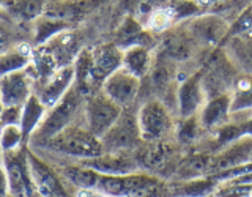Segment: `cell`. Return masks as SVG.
Listing matches in <instances>:
<instances>
[{
	"label": "cell",
	"mask_w": 252,
	"mask_h": 197,
	"mask_svg": "<svg viewBox=\"0 0 252 197\" xmlns=\"http://www.w3.org/2000/svg\"><path fill=\"white\" fill-rule=\"evenodd\" d=\"M27 150L29 145H24L21 148L0 153V161L6 173L11 197H33V194H36L30 178Z\"/></svg>",
	"instance_id": "obj_4"
},
{
	"label": "cell",
	"mask_w": 252,
	"mask_h": 197,
	"mask_svg": "<svg viewBox=\"0 0 252 197\" xmlns=\"http://www.w3.org/2000/svg\"><path fill=\"white\" fill-rule=\"evenodd\" d=\"M10 196V188H8V178L5 169L2 165V161H0V197H8Z\"/></svg>",
	"instance_id": "obj_29"
},
{
	"label": "cell",
	"mask_w": 252,
	"mask_h": 197,
	"mask_svg": "<svg viewBox=\"0 0 252 197\" xmlns=\"http://www.w3.org/2000/svg\"><path fill=\"white\" fill-rule=\"evenodd\" d=\"M122 62L123 51L117 44H102L90 51V87L101 89L102 82L122 66Z\"/></svg>",
	"instance_id": "obj_12"
},
{
	"label": "cell",
	"mask_w": 252,
	"mask_h": 197,
	"mask_svg": "<svg viewBox=\"0 0 252 197\" xmlns=\"http://www.w3.org/2000/svg\"><path fill=\"white\" fill-rule=\"evenodd\" d=\"M16 26L18 24H14L13 21L0 19V54L10 51L11 47L22 41V39H19V33Z\"/></svg>",
	"instance_id": "obj_27"
},
{
	"label": "cell",
	"mask_w": 252,
	"mask_h": 197,
	"mask_svg": "<svg viewBox=\"0 0 252 197\" xmlns=\"http://www.w3.org/2000/svg\"><path fill=\"white\" fill-rule=\"evenodd\" d=\"M252 109V79L243 77L235 85V97L230 104V110Z\"/></svg>",
	"instance_id": "obj_26"
},
{
	"label": "cell",
	"mask_w": 252,
	"mask_h": 197,
	"mask_svg": "<svg viewBox=\"0 0 252 197\" xmlns=\"http://www.w3.org/2000/svg\"><path fill=\"white\" fill-rule=\"evenodd\" d=\"M46 112H47V107L38 99V97L35 93H32L30 98L24 102L22 110H21L19 126H21L22 136H24V139H26L27 144L32 137V134L35 132L38 125L41 123V120L44 118Z\"/></svg>",
	"instance_id": "obj_18"
},
{
	"label": "cell",
	"mask_w": 252,
	"mask_h": 197,
	"mask_svg": "<svg viewBox=\"0 0 252 197\" xmlns=\"http://www.w3.org/2000/svg\"><path fill=\"white\" fill-rule=\"evenodd\" d=\"M36 49L44 52L54 62L57 69L63 66H69L74 65L79 54L82 52L81 36L73 29H66L49 38L41 46H36Z\"/></svg>",
	"instance_id": "obj_6"
},
{
	"label": "cell",
	"mask_w": 252,
	"mask_h": 197,
	"mask_svg": "<svg viewBox=\"0 0 252 197\" xmlns=\"http://www.w3.org/2000/svg\"><path fill=\"white\" fill-rule=\"evenodd\" d=\"M137 125L140 137L147 140L161 139L172 126L169 110L158 99L147 101L137 112Z\"/></svg>",
	"instance_id": "obj_11"
},
{
	"label": "cell",
	"mask_w": 252,
	"mask_h": 197,
	"mask_svg": "<svg viewBox=\"0 0 252 197\" xmlns=\"http://www.w3.org/2000/svg\"><path fill=\"white\" fill-rule=\"evenodd\" d=\"M66 29H73V24L43 14L41 18H38L33 22V30H32V38H33L35 47L41 46L49 38H52L54 35H57V33H60V32L66 30Z\"/></svg>",
	"instance_id": "obj_20"
},
{
	"label": "cell",
	"mask_w": 252,
	"mask_h": 197,
	"mask_svg": "<svg viewBox=\"0 0 252 197\" xmlns=\"http://www.w3.org/2000/svg\"><path fill=\"white\" fill-rule=\"evenodd\" d=\"M230 97L228 95H218L216 98H213L207 106H205L203 112H202V125L210 128V126H215L220 123L224 118L228 115V110H230Z\"/></svg>",
	"instance_id": "obj_22"
},
{
	"label": "cell",
	"mask_w": 252,
	"mask_h": 197,
	"mask_svg": "<svg viewBox=\"0 0 252 197\" xmlns=\"http://www.w3.org/2000/svg\"><path fill=\"white\" fill-rule=\"evenodd\" d=\"M79 197H112V196H107L104 193L94 191V189H81V193H79Z\"/></svg>",
	"instance_id": "obj_30"
},
{
	"label": "cell",
	"mask_w": 252,
	"mask_h": 197,
	"mask_svg": "<svg viewBox=\"0 0 252 197\" xmlns=\"http://www.w3.org/2000/svg\"><path fill=\"white\" fill-rule=\"evenodd\" d=\"M137 137H140L137 115L122 114L117 118V122L106 131L101 137V145L104 153H123L128 148L134 147Z\"/></svg>",
	"instance_id": "obj_7"
},
{
	"label": "cell",
	"mask_w": 252,
	"mask_h": 197,
	"mask_svg": "<svg viewBox=\"0 0 252 197\" xmlns=\"http://www.w3.org/2000/svg\"><path fill=\"white\" fill-rule=\"evenodd\" d=\"M228 51L233 52V60H236L238 65L252 73V38L233 36L228 43Z\"/></svg>",
	"instance_id": "obj_23"
},
{
	"label": "cell",
	"mask_w": 252,
	"mask_h": 197,
	"mask_svg": "<svg viewBox=\"0 0 252 197\" xmlns=\"http://www.w3.org/2000/svg\"><path fill=\"white\" fill-rule=\"evenodd\" d=\"M49 0H3V8L14 24H33L46 11Z\"/></svg>",
	"instance_id": "obj_16"
},
{
	"label": "cell",
	"mask_w": 252,
	"mask_h": 197,
	"mask_svg": "<svg viewBox=\"0 0 252 197\" xmlns=\"http://www.w3.org/2000/svg\"><path fill=\"white\" fill-rule=\"evenodd\" d=\"M122 107L107 98L104 93L93 92L87 95L82 109V122L92 134L96 137H102L106 131L112 126L122 114Z\"/></svg>",
	"instance_id": "obj_3"
},
{
	"label": "cell",
	"mask_w": 252,
	"mask_h": 197,
	"mask_svg": "<svg viewBox=\"0 0 252 197\" xmlns=\"http://www.w3.org/2000/svg\"><path fill=\"white\" fill-rule=\"evenodd\" d=\"M249 193H251L249 188H230L219 193L218 197H249Z\"/></svg>",
	"instance_id": "obj_28"
},
{
	"label": "cell",
	"mask_w": 252,
	"mask_h": 197,
	"mask_svg": "<svg viewBox=\"0 0 252 197\" xmlns=\"http://www.w3.org/2000/svg\"><path fill=\"white\" fill-rule=\"evenodd\" d=\"M84 101L85 95L76 85L71 87L57 104L47 109L41 123L38 125L35 132L32 134L29 147H36L43 144V142L49 140L62 130H65L68 125L79 120V115H82Z\"/></svg>",
	"instance_id": "obj_2"
},
{
	"label": "cell",
	"mask_w": 252,
	"mask_h": 197,
	"mask_svg": "<svg viewBox=\"0 0 252 197\" xmlns=\"http://www.w3.org/2000/svg\"><path fill=\"white\" fill-rule=\"evenodd\" d=\"M101 92L122 109L131 106L140 92V79L120 66L101 85Z\"/></svg>",
	"instance_id": "obj_10"
},
{
	"label": "cell",
	"mask_w": 252,
	"mask_h": 197,
	"mask_svg": "<svg viewBox=\"0 0 252 197\" xmlns=\"http://www.w3.org/2000/svg\"><path fill=\"white\" fill-rule=\"evenodd\" d=\"M0 19H8V21H11L10 18H8V14H6L5 8H3V0H0Z\"/></svg>",
	"instance_id": "obj_31"
},
{
	"label": "cell",
	"mask_w": 252,
	"mask_h": 197,
	"mask_svg": "<svg viewBox=\"0 0 252 197\" xmlns=\"http://www.w3.org/2000/svg\"><path fill=\"white\" fill-rule=\"evenodd\" d=\"M32 59H33V47L26 41L18 43L10 51L0 54V77L29 68L32 65Z\"/></svg>",
	"instance_id": "obj_17"
},
{
	"label": "cell",
	"mask_w": 252,
	"mask_h": 197,
	"mask_svg": "<svg viewBox=\"0 0 252 197\" xmlns=\"http://www.w3.org/2000/svg\"><path fill=\"white\" fill-rule=\"evenodd\" d=\"M102 0H55L46 6V16L74 24L77 19L90 14Z\"/></svg>",
	"instance_id": "obj_14"
},
{
	"label": "cell",
	"mask_w": 252,
	"mask_h": 197,
	"mask_svg": "<svg viewBox=\"0 0 252 197\" xmlns=\"http://www.w3.org/2000/svg\"><path fill=\"white\" fill-rule=\"evenodd\" d=\"M175 10L170 6H158L152 10L147 16V29L152 32H164L167 30L173 19H175Z\"/></svg>",
	"instance_id": "obj_24"
},
{
	"label": "cell",
	"mask_w": 252,
	"mask_h": 197,
	"mask_svg": "<svg viewBox=\"0 0 252 197\" xmlns=\"http://www.w3.org/2000/svg\"><path fill=\"white\" fill-rule=\"evenodd\" d=\"M77 164L104 175H128L136 170L132 161L122 153H102L94 158L79 160Z\"/></svg>",
	"instance_id": "obj_13"
},
{
	"label": "cell",
	"mask_w": 252,
	"mask_h": 197,
	"mask_svg": "<svg viewBox=\"0 0 252 197\" xmlns=\"http://www.w3.org/2000/svg\"><path fill=\"white\" fill-rule=\"evenodd\" d=\"M74 81H76L74 65L63 66L55 69L51 76H47L43 81L35 82L33 93L49 109L65 97L66 92L74 85Z\"/></svg>",
	"instance_id": "obj_9"
},
{
	"label": "cell",
	"mask_w": 252,
	"mask_h": 197,
	"mask_svg": "<svg viewBox=\"0 0 252 197\" xmlns=\"http://www.w3.org/2000/svg\"><path fill=\"white\" fill-rule=\"evenodd\" d=\"M228 30V26L222 18L215 14H207L195 18L189 22L188 32L197 41L203 43H218Z\"/></svg>",
	"instance_id": "obj_15"
},
{
	"label": "cell",
	"mask_w": 252,
	"mask_h": 197,
	"mask_svg": "<svg viewBox=\"0 0 252 197\" xmlns=\"http://www.w3.org/2000/svg\"><path fill=\"white\" fill-rule=\"evenodd\" d=\"M27 161L32 185L39 197H68L66 188L52 165L29 147Z\"/></svg>",
	"instance_id": "obj_5"
},
{
	"label": "cell",
	"mask_w": 252,
	"mask_h": 197,
	"mask_svg": "<svg viewBox=\"0 0 252 197\" xmlns=\"http://www.w3.org/2000/svg\"><path fill=\"white\" fill-rule=\"evenodd\" d=\"M29 145L22 136L19 125H5L0 130V153Z\"/></svg>",
	"instance_id": "obj_25"
},
{
	"label": "cell",
	"mask_w": 252,
	"mask_h": 197,
	"mask_svg": "<svg viewBox=\"0 0 252 197\" xmlns=\"http://www.w3.org/2000/svg\"><path fill=\"white\" fill-rule=\"evenodd\" d=\"M150 63H152L150 52L144 46L132 44V46H128L123 51L122 66L125 69H128L131 74H134L139 79H142L147 74V71L150 69Z\"/></svg>",
	"instance_id": "obj_19"
},
{
	"label": "cell",
	"mask_w": 252,
	"mask_h": 197,
	"mask_svg": "<svg viewBox=\"0 0 252 197\" xmlns=\"http://www.w3.org/2000/svg\"><path fill=\"white\" fill-rule=\"evenodd\" d=\"M35 77L30 66L0 77V104L2 107L24 106L33 93Z\"/></svg>",
	"instance_id": "obj_8"
},
{
	"label": "cell",
	"mask_w": 252,
	"mask_h": 197,
	"mask_svg": "<svg viewBox=\"0 0 252 197\" xmlns=\"http://www.w3.org/2000/svg\"><path fill=\"white\" fill-rule=\"evenodd\" d=\"M32 150H47V152L74 158V160H87V158L99 156L102 152L101 139L89 131V128L76 120L74 123L68 125L65 130L55 134L49 140L43 142L36 147H30Z\"/></svg>",
	"instance_id": "obj_1"
},
{
	"label": "cell",
	"mask_w": 252,
	"mask_h": 197,
	"mask_svg": "<svg viewBox=\"0 0 252 197\" xmlns=\"http://www.w3.org/2000/svg\"><path fill=\"white\" fill-rule=\"evenodd\" d=\"M203 98V89L202 82L197 77H192L183 84V87L180 89L178 95V102H180V112L183 117L192 115L197 109H199L200 102Z\"/></svg>",
	"instance_id": "obj_21"
}]
</instances>
